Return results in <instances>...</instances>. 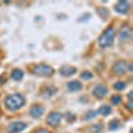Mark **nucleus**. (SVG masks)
Masks as SVG:
<instances>
[{
    "label": "nucleus",
    "mask_w": 133,
    "mask_h": 133,
    "mask_svg": "<svg viewBox=\"0 0 133 133\" xmlns=\"http://www.w3.org/2000/svg\"><path fill=\"white\" fill-rule=\"evenodd\" d=\"M32 73L36 76H41V77H47V76H52L53 75V68L47 64H37L35 66H32Z\"/></svg>",
    "instance_id": "nucleus-3"
},
{
    "label": "nucleus",
    "mask_w": 133,
    "mask_h": 133,
    "mask_svg": "<svg viewBox=\"0 0 133 133\" xmlns=\"http://www.w3.org/2000/svg\"><path fill=\"white\" fill-rule=\"evenodd\" d=\"M103 130V125L101 124H95L89 128V132L91 133H98V132H101Z\"/></svg>",
    "instance_id": "nucleus-16"
},
{
    "label": "nucleus",
    "mask_w": 133,
    "mask_h": 133,
    "mask_svg": "<svg viewBox=\"0 0 133 133\" xmlns=\"http://www.w3.org/2000/svg\"><path fill=\"white\" fill-rule=\"evenodd\" d=\"M110 112H112V108L109 105H101L98 109V113L103 115V116H108V115H110Z\"/></svg>",
    "instance_id": "nucleus-14"
},
{
    "label": "nucleus",
    "mask_w": 133,
    "mask_h": 133,
    "mask_svg": "<svg viewBox=\"0 0 133 133\" xmlns=\"http://www.w3.org/2000/svg\"><path fill=\"white\" fill-rule=\"evenodd\" d=\"M59 72H60L61 76H72V75L76 73V68L75 66H69V65H64L60 68Z\"/></svg>",
    "instance_id": "nucleus-10"
},
{
    "label": "nucleus",
    "mask_w": 133,
    "mask_h": 133,
    "mask_svg": "<svg viewBox=\"0 0 133 133\" xmlns=\"http://www.w3.org/2000/svg\"><path fill=\"white\" fill-rule=\"evenodd\" d=\"M29 115L33 117V118H37V117H40L41 115H44V108L41 107V105H33L32 108H31V110H29Z\"/></svg>",
    "instance_id": "nucleus-9"
},
{
    "label": "nucleus",
    "mask_w": 133,
    "mask_h": 133,
    "mask_svg": "<svg viewBox=\"0 0 133 133\" xmlns=\"http://www.w3.org/2000/svg\"><path fill=\"white\" fill-rule=\"evenodd\" d=\"M127 107H128V109H132V101H128V105Z\"/></svg>",
    "instance_id": "nucleus-23"
},
{
    "label": "nucleus",
    "mask_w": 133,
    "mask_h": 133,
    "mask_svg": "<svg viewBox=\"0 0 133 133\" xmlns=\"http://www.w3.org/2000/svg\"><path fill=\"white\" fill-rule=\"evenodd\" d=\"M3 81H7V77H5V75H3V76H0V85L3 84Z\"/></svg>",
    "instance_id": "nucleus-22"
},
{
    "label": "nucleus",
    "mask_w": 133,
    "mask_h": 133,
    "mask_svg": "<svg viewBox=\"0 0 133 133\" xmlns=\"http://www.w3.org/2000/svg\"><path fill=\"white\" fill-rule=\"evenodd\" d=\"M27 128V124L23 123V121H16V123H12L7 127V132L8 133H20L23 132Z\"/></svg>",
    "instance_id": "nucleus-4"
},
{
    "label": "nucleus",
    "mask_w": 133,
    "mask_h": 133,
    "mask_svg": "<svg viewBox=\"0 0 133 133\" xmlns=\"http://www.w3.org/2000/svg\"><path fill=\"white\" fill-rule=\"evenodd\" d=\"M120 37L123 41H128L130 40L132 37V31L129 27H124V28H121V32H120Z\"/></svg>",
    "instance_id": "nucleus-12"
},
{
    "label": "nucleus",
    "mask_w": 133,
    "mask_h": 133,
    "mask_svg": "<svg viewBox=\"0 0 133 133\" xmlns=\"http://www.w3.org/2000/svg\"><path fill=\"white\" fill-rule=\"evenodd\" d=\"M113 39H115V28H113V27H108V28L101 33V36L98 37L100 47L107 48V47H109V45H112Z\"/></svg>",
    "instance_id": "nucleus-2"
},
{
    "label": "nucleus",
    "mask_w": 133,
    "mask_h": 133,
    "mask_svg": "<svg viewBox=\"0 0 133 133\" xmlns=\"http://www.w3.org/2000/svg\"><path fill=\"white\" fill-rule=\"evenodd\" d=\"M92 77H93V75H92L91 72H83V73H81V79L88 80V79H92Z\"/></svg>",
    "instance_id": "nucleus-19"
},
{
    "label": "nucleus",
    "mask_w": 133,
    "mask_h": 133,
    "mask_svg": "<svg viewBox=\"0 0 133 133\" xmlns=\"http://www.w3.org/2000/svg\"><path fill=\"white\" fill-rule=\"evenodd\" d=\"M61 118H63L61 113H59V112H52V113H49L48 117H47V124L51 125V127H59Z\"/></svg>",
    "instance_id": "nucleus-6"
},
{
    "label": "nucleus",
    "mask_w": 133,
    "mask_h": 133,
    "mask_svg": "<svg viewBox=\"0 0 133 133\" xmlns=\"http://www.w3.org/2000/svg\"><path fill=\"white\" fill-rule=\"evenodd\" d=\"M23 76H24V72L21 69H14L12 75H11V77H12L15 81H20L21 79H23Z\"/></svg>",
    "instance_id": "nucleus-13"
},
{
    "label": "nucleus",
    "mask_w": 133,
    "mask_h": 133,
    "mask_svg": "<svg viewBox=\"0 0 133 133\" xmlns=\"http://www.w3.org/2000/svg\"><path fill=\"white\" fill-rule=\"evenodd\" d=\"M112 72L115 75H123L128 72V63L127 61H116L112 66Z\"/></svg>",
    "instance_id": "nucleus-5"
},
{
    "label": "nucleus",
    "mask_w": 133,
    "mask_h": 133,
    "mask_svg": "<svg viewBox=\"0 0 133 133\" xmlns=\"http://www.w3.org/2000/svg\"><path fill=\"white\" fill-rule=\"evenodd\" d=\"M32 133H49L47 129H43V128H40V129H36L35 132H32Z\"/></svg>",
    "instance_id": "nucleus-21"
},
{
    "label": "nucleus",
    "mask_w": 133,
    "mask_h": 133,
    "mask_svg": "<svg viewBox=\"0 0 133 133\" xmlns=\"http://www.w3.org/2000/svg\"><path fill=\"white\" fill-rule=\"evenodd\" d=\"M118 128H121V123L118 120H113V121H110V123H109V129L110 130H116Z\"/></svg>",
    "instance_id": "nucleus-15"
},
{
    "label": "nucleus",
    "mask_w": 133,
    "mask_h": 133,
    "mask_svg": "<svg viewBox=\"0 0 133 133\" xmlns=\"http://www.w3.org/2000/svg\"><path fill=\"white\" fill-rule=\"evenodd\" d=\"M92 93H93V96H95L96 98H103V97H105V95L108 93V88H107L104 84H98V85H96V87L93 88Z\"/></svg>",
    "instance_id": "nucleus-7"
},
{
    "label": "nucleus",
    "mask_w": 133,
    "mask_h": 133,
    "mask_svg": "<svg viewBox=\"0 0 133 133\" xmlns=\"http://www.w3.org/2000/svg\"><path fill=\"white\" fill-rule=\"evenodd\" d=\"M25 104V98L23 95H19V93H15V95H9L8 97H5L4 100V105L9 109V110H17L20 109L21 107H24Z\"/></svg>",
    "instance_id": "nucleus-1"
},
{
    "label": "nucleus",
    "mask_w": 133,
    "mask_h": 133,
    "mask_svg": "<svg viewBox=\"0 0 133 133\" xmlns=\"http://www.w3.org/2000/svg\"><path fill=\"white\" fill-rule=\"evenodd\" d=\"M125 87H127V84L124 81H117L113 84V88L116 91H123V89H125Z\"/></svg>",
    "instance_id": "nucleus-17"
},
{
    "label": "nucleus",
    "mask_w": 133,
    "mask_h": 133,
    "mask_svg": "<svg viewBox=\"0 0 133 133\" xmlns=\"http://www.w3.org/2000/svg\"><path fill=\"white\" fill-rule=\"evenodd\" d=\"M110 103H112L113 105H118V104H121V96H118V95L112 96V97H110Z\"/></svg>",
    "instance_id": "nucleus-18"
},
{
    "label": "nucleus",
    "mask_w": 133,
    "mask_h": 133,
    "mask_svg": "<svg viewBox=\"0 0 133 133\" xmlns=\"http://www.w3.org/2000/svg\"><path fill=\"white\" fill-rule=\"evenodd\" d=\"M66 88H68L69 92H77V91H80L81 88H83V85H81L80 81L73 80V81H69L68 84H66Z\"/></svg>",
    "instance_id": "nucleus-11"
},
{
    "label": "nucleus",
    "mask_w": 133,
    "mask_h": 133,
    "mask_svg": "<svg viewBox=\"0 0 133 133\" xmlns=\"http://www.w3.org/2000/svg\"><path fill=\"white\" fill-rule=\"evenodd\" d=\"M95 116H96V112H95V110H91V112H88V113H87V116H85V120L93 118Z\"/></svg>",
    "instance_id": "nucleus-20"
},
{
    "label": "nucleus",
    "mask_w": 133,
    "mask_h": 133,
    "mask_svg": "<svg viewBox=\"0 0 133 133\" xmlns=\"http://www.w3.org/2000/svg\"><path fill=\"white\" fill-rule=\"evenodd\" d=\"M130 9V3L129 2H117L116 4H115V11L116 12H118V14H128V11Z\"/></svg>",
    "instance_id": "nucleus-8"
}]
</instances>
